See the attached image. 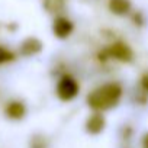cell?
<instances>
[{"label": "cell", "mask_w": 148, "mask_h": 148, "mask_svg": "<svg viewBox=\"0 0 148 148\" xmlns=\"http://www.w3.org/2000/svg\"><path fill=\"white\" fill-rule=\"evenodd\" d=\"M123 95V87L118 82H109L93 89L87 95V105L95 112H106L115 108Z\"/></svg>", "instance_id": "6da1fadb"}, {"label": "cell", "mask_w": 148, "mask_h": 148, "mask_svg": "<svg viewBox=\"0 0 148 148\" xmlns=\"http://www.w3.org/2000/svg\"><path fill=\"white\" fill-rule=\"evenodd\" d=\"M79 92H80L79 82L73 76H70V74H64V76L58 80L57 87H55L57 97L61 102H70L73 99H76Z\"/></svg>", "instance_id": "7a4b0ae2"}, {"label": "cell", "mask_w": 148, "mask_h": 148, "mask_svg": "<svg viewBox=\"0 0 148 148\" xmlns=\"http://www.w3.org/2000/svg\"><path fill=\"white\" fill-rule=\"evenodd\" d=\"M106 55L109 58L118 60L121 62H131L134 60V51L131 49V47L122 41L113 42L108 49H106Z\"/></svg>", "instance_id": "3957f363"}, {"label": "cell", "mask_w": 148, "mask_h": 148, "mask_svg": "<svg viewBox=\"0 0 148 148\" xmlns=\"http://www.w3.org/2000/svg\"><path fill=\"white\" fill-rule=\"evenodd\" d=\"M73 29H74V25L70 19L64 18V16H58L55 18L54 23H52V32L57 38L60 39H65L68 38L71 34H73Z\"/></svg>", "instance_id": "277c9868"}, {"label": "cell", "mask_w": 148, "mask_h": 148, "mask_svg": "<svg viewBox=\"0 0 148 148\" xmlns=\"http://www.w3.org/2000/svg\"><path fill=\"white\" fill-rule=\"evenodd\" d=\"M86 131L90 135H99L100 132H103L105 126H106V119L100 112H95L92 113L87 119H86Z\"/></svg>", "instance_id": "5b68a950"}, {"label": "cell", "mask_w": 148, "mask_h": 148, "mask_svg": "<svg viewBox=\"0 0 148 148\" xmlns=\"http://www.w3.org/2000/svg\"><path fill=\"white\" fill-rule=\"evenodd\" d=\"M5 115L12 121H21L26 115V106L21 100H10L5 106Z\"/></svg>", "instance_id": "8992f818"}, {"label": "cell", "mask_w": 148, "mask_h": 148, "mask_svg": "<svg viewBox=\"0 0 148 148\" xmlns=\"http://www.w3.org/2000/svg\"><path fill=\"white\" fill-rule=\"evenodd\" d=\"M41 51H42V42L39 39H36V38H28L21 45V54L25 55V57L36 55Z\"/></svg>", "instance_id": "52a82bcc"}, {"label": "cell", "mask_w": 148, "mask_h": 148, "mask_svg": "<svg viewBox=\"0 0 148 148\" xmlns=\"http://www.w3.org/2000/svg\"><path fill=\"white\" fill-rule=\"evenodd\" d=\"M131 0H109V9L118 16H123L131 10Z\"/></svg>", "instance_id": "ba28073f"}, {"label": "cell", "mask_w": 148, "mask_h": 148, "mask_svg": "<svg viewBox=\"0 0 148 148\" xmlns=\"http://www.w3.org/2000/svg\"><path fill=\"white\" fill-rule=\"evenodd\" d=\"M64 0H45L44 6L49 13H60L64 9Z\"/></svg>", "instance_id": "9c48e42d"}, {"label": "cell", "mask_w": 148, "mask_h": 148, "mask_svg": "<svg viewBox=\"0 0 148 148\" xmlns=\"http://www.w3.org/2000/svg\"><path fill=\"white\" fill-rule=\"evenodd\" d=\"M13 60H15V54L10 49H8L5 47H0V65L12 62Z\"/></svg>", "instance_id": "30bf717a"}, {"label": "cell", "mask_w": 148, "mask_h": 148, "mask_svg": "<svg viewBox=\"0 0 148 148\" xmlns=\"http://www.w3.org/2000/svg\"><path fill=\"white\" fill-rule=\"evenodd\" d=\"M139 89L144 95H148V73H144L139 79Z\"/></svg>", "instance_id": "8fae6325"}, {"label": "cell", "mask_w": 148, "mask_h": 148, "mask_svg": "<svg viewBox=\"0 0 148 148\" xmlns=\"http://www.w3.org/2000/svg\"><path fill=\"white\" fill-rule=\"evenodd\" d=\"M141 147H142V148H148V134H145V135H144L142 142H141Z\"/></svg>", "instance_id": "7c38bea8"}]
</instances>
